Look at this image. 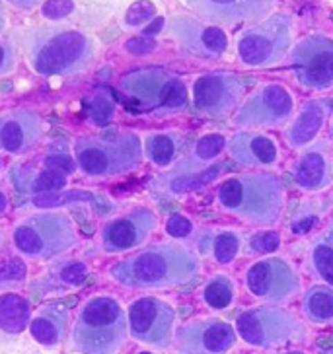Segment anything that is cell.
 I'll return each mask as SVG.
<instances>
[{"mask_svg": "<svg viewBox=\"0 0 333 354\" xmlns=\"http://www.w3.org/2000/svg\"><path fill=\"white\" fill-rule=\"evenodd\" d=\"M236 331L246 343L258 348H279L306 339L304 325L292 313L271 306L240 313Z\"/></svg>", "mask_w": 333, "mask_h": 354, "instance_id": "52a82bcc", "label": "cell"}, {"mask_svg": "<svg viewBox=\"0 0 333 354\" xmlns=\"http://www.w3.org/2000/svg\"><path fill=\"white\" fill-rule=\"evenodd\" d=\"M279 243H281V238L277 232H260L250 238V251L265 255V253L277 250Z\"/></svg>", "mask_w": 333, "mask_h": 354, "instance_id": "74e56055", "label": "cell"}, {"mask_svg": "<svg viewBox=\"0 0 333 354\" xmlns=\"http://www.w3.org/2000/svg\"><path fill=\"white\" fill-rule=\"evenodd\" d=\"M45 166L49 167V169H55V171H61V174L66 176V174L74 171L76 162H73L64 152L63 154H61V152H51L49 156L45 158Z\"/></svg>", "mask_w": 333, "mask_h": 354, "instance_id": "b9f144b4", "label": "cell"}, {"mask_svg": "<svg viewBox=\"0 0 333 354\" xmlns=\"http://www.w3.org/2000/svg\"><path fill=\"white\" fill-rule=\"evenodd\" d=\"M158 218L152 210L136 209L125 216L111 220L102 232V248L107 253L135 250L156 230Z\"/></svg>", "mask_w": 333, "mask_h": 354, "instance_id": "9a60e30c", "label": "cell"}, {"mask_svg": "<svg viewBox=\"0 0 333 354\" xmlns=\"http://www.w3.org/2000/svg\"><path fill=\"white\" fill-rule=\"evenodd\" d=\"M88 277V269L80 261H66L63 265H59L57 269H53L51 279L55 282V290H66L74 286H82Z\"/></svg>", "mask_w": 333, "mask_h": 354, "instance_id": "1f68e13d", "label": "cell"}, {"mask_svg": "<svg viewBox=\"0 0 333 354\" xmlns=\"http://www.w3.org/2000/svg\"><path fill=\"white\" fill-rule=\"evenodd\" d=\"M181 136L174 133H160V135H150L146 138L145 152L148 160L156 166H170L176 160L177 152L181 148Z\"/></svg>", "mask_w": 333, "mask_h": 354, "instance_id": "4316f807", "label": "cell"}, {"mask_svg": "<svg viewBox=\"0 0 333 354\" xmlns=\"http://www.w3.org/2000/svg\"><path fill=\"white\" fill-rule=\"evenodd\" d=\"M73 148L76 166L90 177L123 176L143 162V145L133 133L86 136L78 138Z\"/></svg>", "mask_w": 333, "mask_h": 354, "instance_id": "5b68a950", "label": "cell"}, {"mask_svg": "<svg viewBox=\"0 0 333 354\" xmlns=\"http://www.w3.org/2000/svg\"><path fill=\"white\" fill-rule=\"evenodd\" d=\"M69 312L64 306L59 304H49L39 310L30 323V333L37 343L45 348H55L64 343L66 333H69Z\"/></svg>", "mask_w": 333, "mask_h": 354, "instance_id": "7402d4cb", "label": "cell"}, {"mask_svg": "<svg viewBox=\"0 0 333 354\" xmlns=\"http://www.w3.org/2000/svg\"><path fill=\"white\" fill-rule=\"evenodd\" d=\"M191 230H193L191 220L181 216V214H174L166 224V232L170 236H174V238H188L189 234H191Z\"/></svg>", "mask_w": 333, "mask_h": 354, "instance_id": "60d3db41", "label": "cell"}, {"mask_svg": "<svg viewBox=\"0 0 333 354\" xmlns=\"http://www.w3.org/2000/svg\"><path fill=\"white\" fill-rule=\"evenodd\" d=\"M226 146H228V142H226V138L222 135L203 136L195 145V150H193L191 158H189L188 162H183V164L189 167L208 166V164H213V160H217L224 152Z\"/></svg>", "mask_w": 333, "mask_h": 354, "instance_id": "f546056e", "label": "cell"}, {"mask_svg": "<svg viewBox=\"0 0 333 354\" xmlns=\"http://www.w3.org/2000/svg\"><path fill=\"white\" fill-rule=\"evenodd\" d=\"M176 341L181 354H228L236 344V331L220 319H197L179 327Z\"/></svg>", "mask_w": 333, "mask_h": 354, "instance_id": "5bb4252c", "label": "cell"}, {"mask_svg": "<svg viewBox=\"0 0 333 354\" xmlns=\"http://www.w3.org/2000/svg\"><path fill=\"white\" fill-rule=\"evenodd\" d=\"M285 354H302V353H296V351H292V353H285Z\"/></svg>", "mask_w": 333, "mask_h": 354, "instance_id": "816d5d0a", "label": "cell"}, {"mask_svg": "<svg viewBox=\"0 0 333 354\" xmlns=\"http://www.w3.org/2000/svg\"><path fill=\"white\" fill-rule=\"evenodd\" d=\"M172 28L179 43L197 57L215 59L228 49V35L217 26H203L191 18H176Z\"/></svg>", "mask_w": 333, "mask_h": 354, "instance_id": "d6986e66", "label": "cell"}, {"mask_svg": "<svg viewBox=\"0 0 333 354\" xmlns=\"http://www.w3.org/2000/svg\"><path fill=\"white\" fill-rule=\"evenodd\" d=\"M94 45L76 30H39L28 37V63L39 76H73L94 61Z\"/></svg>", "mask_w": 333, "mask_h": 354, "instance_id": "3957f363", "label": "cell"}, {"mask_svg": "<svg viewBox=\"0 0 333 354\" xmlns=\"http://www.w3.org/2000/svg\"><path fill=\"white\" fill-rule=\"evenodd\" d=\"M246 281L251 294L267 302L291 300L300 286L298 277L292 271L291 265L279 257L258 261L255 265H251Z\"/></svg>", "mask_w": 333, "mask_h": 354, "instance_id": "4fadbf2b", "label": "cell"}, {"mask_svg": "<svg viewBox=\"0 0 333 354\" xmlns=\"http://www.w3.org/2000/svg\"><path fill=\"white\" fill-rule=\"evenodd\" d=\"M277 0H191L201 18L215 24L236 26L240 21L260 20L269 14Z\"/></svg>", "mask_w": 333, "mask_h": 354, "instance_id": "ac0fdd59", "label": "cell"}, {"mask_svg": "<svg viewBox=\"0 0 333 354\" xmlns=\"http://www.w3.org/2000/svg\"><path fill=\"white\" fill-rule=\"evenodd\" d=\"M0 169H2V158H0Z\"/></svg>", "mask_w": 333, "mask_h": 354, "instance_id": "f5cc1de1", "label": "cell"}, {"mask_svg": "<svg viewBox=\"0 0 333 354\" xmlns=\"http://www.w3.org/2000/svg\"><path fill=\"white\" fill-rule=\"evenodd\" d=\"M73 220L63 212H39L21 222L14 232V245L30 259L47 261L74 248Z\"/></svg>", "mask_w": 333, "mask_h": 354, "instance_id": "8992f818", "label": "cell"}, {"mask_svg": "<svg viewBox=\"0 0 333 354\" xmlns=\"http://www.w3.org/2000/svg\"><path fill=\"white\" fill-rule=\"evenodd\" d=\"M6 210H8V198H6V195L0 191V216H2Z\"/></svg>", "mask_w": 333, "mask_h": 354, "instance_id": "7dc6e473", "label": "cell"}, {"mask_svg": "<svg viewBox=\"0 0 333 354\" xmlns=\"http://www.w3.org/2000/svg\"><path fill=\"white\" fill-rule=\"evenodd\" d=\"M73 0H45L42 6V14L47 20H63L74 12Z\"/></svg>", "mask_w": 333, "mask_h": 354, "instance_id": "f35d334b", "label": "cell"}, {"mask_svg": "<svg viewBox=\"0 0 333 354\" xmlns=\"http://www.w3.org/2000/svg\"><path fill=\"white\" fill-rule=\"evenodd\" d=\"M203 298L213 310H224L234 300V284L228 277L219 274V277L208 281L205 292H203Z\"/></svg>", "mask_w": 333, "mask_h": 354, "instance_id": "4dcf8cb0", "label": "cell"}, {"mask_svg": "<svg viewBox=\"0 0 333 354\" xmlns=\"http://www.w3.org/2000/svg\"><path fill=\"white\" fill-rule=\"evenodd\" d=\"M172 76L162 68H143L121 78L119 90L136 111L158 115L164 104Z\"/></svg>", "mask_w": 333, "mask_h": 354, "instance_id": "2e32d148", "label": "cell"}, {"mask_svg": "<svg viewBox=\"0 0 333 354\" xmlns=\"http://www.w3.org/2000/svg\"><path fill=\"white\" fill-rule=\"evenodd\" d=\"M88 203L94 201V195L90 191H55V193H42L32 198V203L39 209H53V207H63L69 203Z\"/></svg>", "mask_w": 333, "mask_h": 354, "instance_id": "d6a6232c", "label": "cell"}, {"mask_svg": "<svg viewBox=\"0 0 333 354\" xmlns=\"http://www.w3.org/2000/svg\"><path fill=\"white\" fill-rule=\"evenodd\" d=\"M28 274L26 263L18 257L0 261V288H6L12 284H20Z\"/></svg>", "mask_w": 333, "mask_h": 354, "instance_id": "d590c367", "label": "cell"}, {"mask_svg": "<svg viewBox=\"0 0 333 354\" xmlns=\"http://www.w3.org/2000/svg\"><path fill=\"white\" fill-rule=\"evenodd\" d=\"M129 335L121 304L98 296L84 304L73 329V351L78 354H117Z\"/></svg>", "mask_w": 333, "mask_h": 354, "instance_id": "277c9868", "label": "cell"}, {"mask_svg": "<svg viewBox=\"0 0 333 354\" xmlns=\"http://www.w3.org/2000/svg\"><path fill=\"white\" fill-rule=\"evenodd\" d=\"M226 169L228 166L224 162H213L205 167H189L181 164L174 174L164 176L166 177L164 185L172 195H188V193H195L199 189L207 187L208 183H213Z\"/></svg>", "mask_w": 333, "mask_h": 354, "instance_id": "cb8c5ba5", "label": "cell"}, {"mask_svg": "<svg viewBox=\"0 0 333 354\" xmlns=\"http://www.w3.org/2000/svg\"><path fill=\"white\" fill-rule=\"evenodd\" d=\"M16 68V51L8 41H0V76L10 74Z\"/></svg>", "mask_w": 333, "mask_h": 354, "instance_id": "ee69618b", "label": "cell"}, {"mask_svg": "<svg viewBox=\"0 0 333 354\" xmlns=\"http://www.w3.org/2000/svg\"><path fill=\"white\" fill-rule=\"evenodd\" d=\"M314 271L322 277L330 286H333V228L323 234L312 248Z\"/></svg>", "mask_w": 333, "mask_h": 354, "instance_id": "f1b7e54d", "label": "cell"}, {"mask_svg": "<svg viewBox=\"0 0 333 354\" xmlns=\"http://www.w3.org/2000/svg\"><path fill=\"white\" fill-rule=\"evenodd\" d=\"M111 117H114V104L104 95H96L90 107V119L96 125H105L107 121H111Z\"/></svg>", "mask_w": 333, "mask_h": 354, "instance_id": "ab89813d", "label": "cell"}, {"mask_svg": "<svg viewBox=\"0 0 333 354\" xmlns=\"http://www.w3.org/2000/svg\"><path fill=\"white\" fill-rule=\"evenodd\" d=\"M332 138H333V123H332Z\"/></svg>", "mask_w": 333, "mask_h": 354, "instance_id": "db71d44e", "label": "cell"}, {"mask_svg": "<svg viewBox=\"0 0 333 354\" xmlns=\"http://www.w3.org/2000/svg\"><path fill=\"white\" fill-rule=\"evenodd\" d=\"M162 24H164V20H162V18H158L156 24H152V26H150V28H148V30H146V33H154V32H158V30H160V26H162Z\"/></svg>", "mask_w": 333, "mask_h": 354, "instance_id": "c3c4849f", "label": "cell"}, {"mask_svg": "<svg viewBox=\"0 0 333 354\" xmlns=\"http://www.w3.org/2000/svg\"><path fill=\"white\" fill-rule=\"evenodd\" d=\"M154 16H156V6L148 0H138L135 4H131V8L127 10L125 21L131 28H138V26L148 24Z\"/></svg>", "mask_w": 333, "mask_h": 354, "instance_id": "8d00e7d4", "label": "cell"}, {"mask_svg": "<svg viewBox=\"0 0 333 354\" xmlns=\"http://www.w3.org/2000/svg\"><path fill=\"white\" fill-rule=\"evenodd\" d=\"M304 313L314 323L333 322V288L314 286L304 296Z\"/></svg>", "mask_w": 333, "mask_h": 354, "instance_id": "83f0119b", "label": "cell"}, {"mask_svg": "<svg viewBox=\"0 0 333 354\" xmlns=\"http://www.w3.org/2000/svg\"><path fill=\"white\" fill-rule=\"evenodd\" d=\"M228 152L240 166L246 167L273 166L279 158L275 140L255 133H238L232 136L228 142Z\"/></svg>", "mask_w": 333, "mask_h": 354, "instance_id": "44dd1931", "label": "cell"}, {"mask_svg": "<svg viewBox=\"0 0 333 354\" xmlns=\"http://www.w3.org/2000/svg\"><path fill=\"white\" fill-rule=\"evenodd\" d=\"M32 323V306L20 294L0 296V331L6 335L24 333Z\"/></svg>", "mask_w": 333, "mask_h": 354, "instance_id": "484cf974", "label": "cell"}, {"mask_svg": "<svg viewBox=\"0 0 333 354\" xmlns=\"http://www.w3.org/2000/svg\"><path fill=\"white\" fill-rule=\"evenodd\" d=\"M292 24L289 16L275 14L253 26L238 41V55L248 66H271L281 63L291 47Z\"/></svg>", "mask_w": 333, "mask_h": 354, "instance_id": "ba28073f", "label": "cell"}, {"mask_svg": "<svg viewBox=\"0 0 333 354\" xmlns=\"http://www.w3.org/2000/svg\"><path fill=\"white\" fill-rule=\"evenodd\" d=\"M6 2H10L12 6H16L18 10L24 12H32L35 6H39L43 0H6Z\"/></svg>", "mask_w": 333, "mask_h": 354, "instance_id": "f6af8a7d", "label": "cell"}, {"mask_svg": "<svg viewBox=\"0 0 333 354\" xmlns=\"http://www.w3.org/2000/svg\"><path fill=\"white\" fill-rule=\"evenodd\" d=\"M220 207L251 224H273L285 207V191L273 174H248L226 179L217 191Z\"/></svg>", "mask_w": 333, "mask_h": 354, "instance_id": "7a4b0ae2", "label": "cell"}, {"mask_svg": "<svg viewBox=\"0 0 333 354\" xmlns=\"http://www.w3.org/2000/svg\"><path fill=\"white\" fill-rule=\"evenodd\" d=\"M129 333L138 343L156 348H168L174 339L176 310L164 300L145 296L131 304L129 313Z\"/></svg>", "mask_w": 333, "mask_h": 354, "instance_id": "9c48e42d", "label": "cell"}, {"mask_svg": "<svg viewBox=\"0 0 333 354\" xmlns=\"http://www.w3.org/2000/svg\"><path fill=\"white\" fill-rule=\"evenodd\" d=\"M312 222H314V218L300 220V222H296V224L292 226V230H294L296 234H304L306 230H308V228H310V226H312Z\"/></svg>", "mask_w": 333, "mask_h": 354, "instance_id": "bcb514c9", "label": "cell"}, {"mask_svg": "<svg viewBox=\"0 0 333 354\" xmlns=\"http://www.w3.org/2000/svg\"><path fill=\"white\" fill-rule=\"evenodd\" d=\"M242 95V80L230 73L203 74L193 84V104L197 111L213 119L232 113L240 104Z\"/></svg>", "mask_w": 333, "mask_h": 354, "instance_id": "7c38bea8", "label": "cell"}, {"mask_svg": "<svg viewBox=\"0 0 333 354\" xmlns=\"http://www.w3.org/2000/svg\"><path fill=\"white\" fill-rule=\"evenodd\" d=\"M210 245H213L210 251H213L215 261L220 265H228L230 261H234V257L238 255L240 238L234 232H222L210 240Z\"/></svg>", "mask_w": 333, "mask_h": 354, "instance_id": "836d02e7", "label": "cell"}, {"mask_svg": "<svg viewBox=\"0 0 333 354\" xmlns=\"http://www.w3.org/2000/svg\"><path fill=\"white\" fill-rule=\"evenodd\" d=\"M296 76L310 90L333 88V41L323 35L302 39L292 51Z\"/></svg>", "mask_w": 333, "mask_h": 354, "instance_id": "8fae6325", "label": "cell"}, {"mask_svg": "<svg viewBox=\"0 0 333 354\" xmlns=\"http://www.w3.org/2000/svg\"><path fill=\"white\" fill-rule=\"evenodd\" d=\"M125 49L131 53V55H148V53H152L156 49V41H154L152 37H148V35H141V37L129 39L125 45Z\"/></svg>", "mask_w": 333, "mask_h": 354, "instance_id": "7bdbcfd3", "label": "cell"}, {"mask_svg": "<svg viewBox=\"0 0 333 354\" xmlns=\"http://www.w3.org/2000/svg\"><path fill=\"white\" fill-rule=\"evenodd\" d=\"M294 100L287 88L267 84L248 97L234 117L238 127H279L291 119Z\"/></svg>", "mask_w": 333, "mask_h": 354, "instance_id": "30bf717a", "label": "cell"}, {"mask_svg": "<svg viewBox=\"0 0 333 354\" xmlns=\"http://www.w3.org/2000/svg\"><path fill=\"white\" fill-rule=\"evenodd\" d=\"M199 271L197 257L177 243L138 251L111 267V277L127 288L154 290L189 282Z\"/></svg>", "mask_w": 333, "mask_h": 354, "instance_id": "6da1fadb", "label": "cell"}, {"mask_svg": "<svg viewBox=\"0 0 333 354\" xmlns=\"http://www.w3.org/2000/svg\"><path fill=\"white\" fill-rule=\"evenodd\" d=\"M45 133L42 115L16 109L0 115V150L12 156H24L39 145Z\"/></svg>", "mask_w": 333, "mask_h": 354, "instance_id": "e0dca14e", "label": "cell"}, {"mask_svg": "<svg viewBox=\"0 0 333 354\" xmlns=\"http://www.w3.org/2000/svg\"><path fill=\"white\" fill-rule=\"evenodd\" d=\"M188 107V88L186 84L181 82L179 78H172L170 88H168V94L164 97V104L158 115H170L176 113V111H183Z\"/></svg>", "mask_w": 333, "mask_h": 354, "instance_id": "e575fe53", "label": "cell"}, {"mask_svg": "<svg viewBox=\"0 0 333 354\" xmlns=\"http://www.w3.org/2000/svg\"><path fill=\"white\" fill-rule=\"evenodd\" d=\"M4 26H6V14H4V8H2V2H0V33L4 30Z\"/></svg>", "mask_w": 333, "mask_h": 354, "instance_id": "681fc988", "label": "cell"}, {"mask_svg": "<svg viewBox=\"0 0 333 354\" xmlns=\"http://www.w3.org/2000/svg\"><path fill=\"white\" fill-rule=\"evenodd\" d=\"M12 183L18 187L20 193H35V195H42V193H55V191H61L66 185V176L61 171H55L45 167L42 171L37 169H12Z\"/></svg>", "mask_w": 333, "mask_h": 354, "instance_id": "d4e9b609", "label": "cell"}, {"mask_svg": "<svg viewBox=\"0 0 333 354\" xmlns=\"http://www.w3.org/2000/svg\"><path fill=\"white\" fill-rule=\"evenodd\" d=\"M330 115V105L322 100H314L302 105L300 113L287 131V140L292 148H306L316 136L320 135L323 123Z\"/></svg>", "mask_w": 333, "mask_h": 354, "instance_id": "603a6c76", "label": "cell"}, {"mask_svg": "<svg viewBox=\"0 0 333 354\" xmlns=\"http://www.w3.org/2000/svg\"><path fill=\"white\" fill-rule=\"evenodd\" d=\"M138 354H150V353H138Z\"/></svg>", "mask_w": 333, "mask_h": 354, "instance_id": "11a10c76", "label": "cell"}, {"mask_svg": "<svg viewBox=\"0 0 333 354\" xmlns=\"http://www.w3.org/2000/svg\"><path fill=\"white\" fill-rule=\"evenodd\" d=\"M320 354H333V348H327V351H322Z\"/></svg>", "mask_w": 333, "mask_h": 354, "instance_id": "f907efd6", "label": "cell"}, {"mask_svg": "<svg viewBox=\"0 0 333 354\" xmlns=\"http://www.w3.org/2000/svg\"><path fill=\"white\" fill-rule=\"evenodd\" d=\"M333 179V166L330 150L325 145H314L302 152L294 166V181L304 191H320Z\"/></svg>", "mask_w": 333, "mask_h": 354, "instance_id": "ffe728a7", "label": "cell"}]
</instances>
